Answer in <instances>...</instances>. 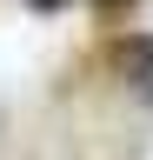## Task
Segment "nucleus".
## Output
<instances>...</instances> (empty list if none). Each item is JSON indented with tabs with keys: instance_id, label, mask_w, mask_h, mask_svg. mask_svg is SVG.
<instances>
[{
	"instance_id": "nucleus-2",
	"label": "nucleus",
	"mask_w": 153,
	"mask_h": 160,
	"mask_svg": "<svg viewBox=\"0 0 153 160\" xmlns=\"http://www.w3.org/2000/svg\"><path fill=\"white\" fill-rule=\"evenodd\" d=\"M87 7H93V13H107V20H120V13L133 7V0H87Z\"/></svg>"
},
{
	"instance_id": "nucleus-1",
	"label": "nucleus",
	"mask_w": 153,
	"mask_h": 160,
	"mask_svg": "<svg viewBox=\"0 0 153 160\" xmlns=\"http://www.w3.org/2000/svg\"><path fill=\"white\" fill-rule=\"evenodd\" d=\"M113 60H120V73H127V87L153 100V33H127L120 47H113Z\"/></svg>"
}]
</instances>
